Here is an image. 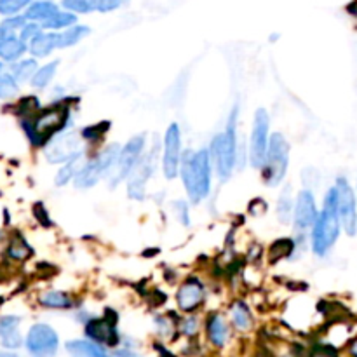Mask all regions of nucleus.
I'll use <instances>...</instances> for the list:
<instances>
[{
  "instance_id": "nucleus-15",
  "label": "nucleus",
  "mask_w": 357,
  "mask_h": 357,
  "mask_svg": "<svg viewBox=\"0 0 357 357\" xmlns=\"http://www.w3.org/2000/svg\"><path fill=\"white\" fill-rule=\"evenodd\" d=\"M317 206L312 192L303 190L298 194L295 204V227L298 230L312 229L317 220Z\"/></svg>"
},
{
  "instance_id": "nucleus-26",
  "label": "nucleus",
  "mask_w": 357,
  "mask_h": 357,
  "mask_svg": "<svg viewBox=\"0 0 357 357\" xmlns=\"http://www.w3.org/2000/svg\"><path fill=\"white\" fill-rule=\"evenodd\" d=\"M77 23V16L73 13H61V10H58V13L54 14L52 17H49L47 21H44L42 23V28H47V30H68V28L75 26Z\"/></svg>"
},
{
  "instance_id": "nucleus-18",
  "label": "nucleus",
  "mask_w": 357,
  "mask_h": 357,
  "mask_svg": "<svg viewBox=\"0 0 357 357\" xmlns=\"http://www.w3.org/2000/svg\"><path fill=\"white\" fill-rule=\"evenodd\" d=\"M84 164H86V160H84V153L79 152L75 157H72L68 162H65V166L58 171L54 183L58 185V187H65L68 181L75 180V176L79 174V171L82 169Z\"/></svg>"
},
{
  "instance_id": "nucleus-25",
  "label": "nucleus",
  "mask_w": 357,
  "mask_h": 357,
  "mask_svg": "<svg viewBox=\"0 0 357 357\" xmlns=\"http://www.w3.org/2000/svg\"><path fill=\"white\" fill-rule=\"evenodd\" d=\"M293 211V197H291V187H286L284 190L281 192L278 199V208H275V213H278V218L281 220V223L288 225L289 220H291Z\"/></svg>"
},
{
  "instance_id": "nucleus-32",
  "label": "nucleus",
  "mask_w": 357,
  "mask_h": 357,
  "mask_svg": "<svg viewBox=\"0 0 357 357\" xmlns=\"http://www.w3.org/2000/svg\"><path fill=\"white\" fill-rule=\"evenodd\" d=\"M293 248H295V243H293L291 239L279 241V243H275L274 246H272L271 260L275 261V258H278V260H281V258L289 257V255L293 253Z\"/></svg>"
},
{
  "instance_id": "nucleus-9",
  "label": "nucleus",
  "mask_w": 357,
  "mask_h": 357,
  "mask_svg": "<svg viewBox=\"0 0 357 357\" xmlns=\"http://www.w3.org/2000/svg\"><path fill=\"white\" fill-rule=\"evenodd\" d=\"M157 159H159V145L155 143V145L139 159L135 171H132L131 176H129L128 195L132 201H143V199H145L146 183H149L150 176H152L153 171H155Z\"/></svg>"
},
{
  "instance_id": "nucleus-16",
  "label": "nucleus",
  "mask_w": 357,
  "mask_h": 357,
  "mask_svg": "<svg viewBox=\"0 0 357 357\" xmlns=\"http://www.w3.org/2000/svg\"><path fill=\"white\" fill-rule=\"evenodd\" d=\"M87 338L98 345H108L115 347L119 344V333L115 330V324L110 319H91L86 324Z\"/></svg>"
},
{
  "instance_id": "nucleus-22",
  "label": "nucleus",
  "mask_w": 357,
  "mask_h": 357,
  "mask_svg": "<svg viewBox=\"0 0 357 357\" xmlns=\"http://www.w3.org/2000/svg\"><path fill=\"white\" fill-rule=\"evenodd\" d=\"M58 47V33H40L30 42V52L37 58L51 54L52 49Z\"/></svg>"
},
{
  "instance_id": "nucleus-41",
  "label": "nucleus",
  "mask_w": 357,
  "mask_h": 357,
  "mask_svg": "<svg viewBox=\"0 0 357 357\" xmlns=\"http://www.w3.org/2000/svg\"><path fill=\"white\" fill-rule=\"evenodd\" d=\"M174 211H176V216L178 220H180L183 225H188V222H190V218H188V206L185 204L183 201H178L174 202Z\"/></svg>"
},
{
  "instance_id": "nucleus-10",
  "label": "nucleus",
  "mask_w": 357,
  "mask_h": 357,
  "mask_svg": "<svg viewBox=\"0 0 357 357\" xmlns=\"http://www.w3.org/2000/svg\"><path fill=\"white\" fill-rule=\"evenodd\" d=\"M335 190H337L338 216H340L342 227L347 232V236L354 237L357 234V206L354 190L345 178H338Z\"/></svg>"
},
{
  "instance_id": "nucleus-31",
  "label": "nucleus",
  "mask_w": 357,
  "mask_h": 357,
  "mask_svg": "<svg viewBox=\"0 0 357 357\" xmlns=\"http://www.w3.org/2000/svg\"><path fill=\"white\" fill-rule=\"evenodd\" d=\"M30 255H31L30 246H28L21 237H14V241L9 246V257H13L14 260H24V258H28Z\"/></svg>"
},
{
  "instance_id": "nucleus-7",
  "label": "nucleus",
  "mask_w": 357,
  "mask_h": 357,
  "mask_svg": "<svg viewBox=\"0 0 357 357\" xmlns=\"http://www.w3.org/2000/svg\"><path fill=\"white\" fill-rule=\"evenodd\" d=\"M268 126H271V119H268L267 110L258 108L255 114L253 129H251V138H250V162L255 169H261L267 159L268 152Z\"/></svg>"
},
{
  "instance_id": "nucleus-37",
  "label": "nucleus",
  "mask_w": 357,
  "mask_h": 357,
  "mask_svg": "<svg viewBox=\"0 0 357 357\" xmlns=\"http://www.w3.org/2000/svg\"><path fill=\"white\" fill-rule=\"evenodd\" d=\"M24 24H26V17L24 16H14V17H9V20H6L2 23V30L6 31L7 35H13L14 30H17V28H23Z\"/></svg>"
},
{
  "instance_id": "nucleus-2",
  "label": "nucleus",
  "mask_w": 357,
  "mask_h": 357,
  "mask_svg": "<svg viewBox=\"0 0 357 357\" xmlns=\"http://www.w3.org/2000/svg\"><path fill=\"white\" fill-rule=\"evenodd\" d=\"M340 216H338L337 190L330 188L324 197V206L312 227V250L317 257H324L335 246L340 236Z\"/></svg>"
},
{
  "instance_id": "nucleus-29",
  "label": "nucleus",
  "mask_w": 357,
  "mask_h": 357,
  "mask_svg": "<svg viewBox=\"0 0 357 357\" xmlns=\"http://www.w3.org/2000/svg\"><path fill=\"white\" fill-rule=\"evenodd\" d=\"M56 68H58V61H52L49 63V65L38 68L37 73L33 75V79H31V86L37 87V89H44V87H47L49 82L52 80V77H54Z\"/></svg>"
},
{
  "instance_id": "nucleus-8",
  "label": "nucleus",
  "mask_w": 357,
  "mask_h": 357,
  "mask_svg": "<svg viewBox=\"0 0 357 357\" xmlns=\"http://www.w3.org/2000/svg\"><path fill=\"white\" fill-rule=\"evenodd\" d=\"M143 149H145V135L132 136V138L126 143L124 149L121 150V155H119V160L117 164H115L114 171L108 174V176H110L112 187H117L119 183H122V181L128 180V178L131 176L136 164H138L139 159L143 157Z\"/></svg>"
},
{
  "instance_id": "nucleus-46",
  "label": "nucleus",
  "mask_w": 357,
  "mask_h": 357,
  "mask_svg": "<svg viewBox=\"0 0 357 357\" xmlns=\"http://www.w3.org/2000/svg\"><path fill=\"white\" fill-rule=\"evenodd\" d=\"M0 75H2V63H0ZM2 79V77H0Z\"/></svg>"
},
{
  "instance_id": "nucleus-13",
  "label": "nucleus",
  "mask_w": 357,
  "mask_h": 357,
  "mask_svg": "<svg viewBox=\"0 0 357 357\" xmlns=\"http://www.w3.org/2000/svg\"><path fill=\"white\" fill-rule=\"evenodd\" d=\"M79 135L73 131L66 132V135L58 136V138L52 139L49 143V146L45 149V157H47L49 162L59 164V162H68L72 157H75L79 153L80 146Z\"/></svg>"
},
{
  "instance_id": "nucleus-44",
  "label": "nucleus",
  "mask_w": 357,
  "mask_h": 357,
  "mask_svg": "<svg viewBox=\"0 0 357 357\" xmlns=\"http://www.w3.org/2000/svg\"><path fill=\"white\" fill-rule=\"evenodd\" d=\"M0 357H17V356L9 354V352H0Z\"/></svg>"
},
{
  "instance_id": "nucleus-23",
  "label": "nucleus",
  "mask_w": 357,
  "mask_h": 357,
  "mask_svg": "<svg viewBox=\"0 0 357 357\" xmlns=\"http://www.w3.org/2000/svg\"><path fill=\"white\" fill-rule=\"evenodd\" d=\"M230 317H232L234 326L239 331H248L253 324V316H251V310L246 303L236 302L230 309Z\"/></svg>"
},
{
  "instance_id": "nucleus-45",
  "label": "nucleus",
  "mask_w": 357,
  "mask_h": 357,
  "mask_svg": "<svg viewBox=\"0 0 357 357\" xmlns=\"http://www.w3.org/2000/svg\"><path fill=\"white\" fill-rule=\"evenodd\" d=\"M3 37H7V33H6V31L2 30V28H0V42L3 40Z\"/></svg>"
},
{
  "instance_id": "nucleus-4",
  "label": "nucleus",
  "mask_w": 357,
  "mask_h": 357,
  "mask_svg": "<svg viewBox=\"0 0 357 357\" xmlns=\"http://www.w3.org/2000/svg\"><path fill=\"white\" fill-rule=\"evenodd\" d=\"M121 150L122 149L117 143H112L103 152L98 153L91 160H87L82 169L79 171V174L75 176V187L79 190H86V188L94 187L103 176H108L114 171L115 164H117Z\"/></svg>"
},
{
  "instance_id": "nucleus-24",
  "label": "nucleus",
  "mask_w": 357,
  "mask_h": 357,
  "mask_svg": "<svg viewBox=\"0 0 357 357\" xmlns=\"http://www.w3.org/2000/svg\"><path fill=\"white\" fill-rule=\"evenodd\" d=\"M86 35H89V28L75 24V26L58 33V47H72V45L79 44Z\"/></svg>"
},
{
  "instance_id": "nucleus-42",
  "label": "nucleus",
  "mask_w": 357,
  "mask_h": 357,
  "mask_svg": "<svg viewBox=\"0 0 357 357\" xmlns=\"http://www.w3.org/2000/svg\"><path fill=\"white\" fill-rule=\"evenodd\" d=\"M347 10H349V13L352 14V16H356V17H357V0H354V2L349 3V6H347Z\"/></svg>"
},
{
  "instance_id": "nucleus-33",
  "label": "nucleus",
  "mask_w": 357,
  "mask_h": 357,
  "mask_svg": "<svg viewBox=\"0 0 357 357\" xmlns=\"http://www.w3.org/2000/svg\"><path fill=\"white\" fill-rule=\"evenodd\" d=\"M17 94V80L14 79L10 73L3 75L0 79V98L2 100H9V98L16 96Z\"/></svg>"
},
{
  "instance_id": "nucleus-17",
  "label": "nucleus",
  "mask_w": 357,
  "mask_h": 357,
  "mask_svg": "<svg viewBox=\"0 0 357 357\" xmlns=\"http://www.w3.org/2000/svg\"><path fill=\"white\" fill-rule=\"evenodd\" d=\"M206 331H208V338L215 347H225L227 342L230 338V328L223 316H211L206 323Z\"/></svg>"
},
{
  "instance_id": "nucleus-12",
  "label": "nucleus",
  "mask_w": 357,
  "mask_h": 357,
  "mask_svg": "<svg viewBox=\"0 0 357 357\" xmlns=\"http://www.w3.org/2000/svg\"><path fill=\"white\" fill-rule=\"evenodd\" d=\"M58 335L47 324H35L26 337V349L33 356H51L58 351Z\"/></svg>"
},
{
  "instance_id": "nucleus-3",
  "label": "nucleus",
  "mask_w": 357,
  "mask_h": 357,
  "mask_svg": "<svg viewBox=\"0 0 357 357\" xmlns=\"http://www.w3.org/2000/svg\"><path fill=\"white\" fill-rule=\"evenodd\" d=\"M236 121H237V105L234 107L232 115H230L229 126L225 131L215 136L211 146V155L215 159L216 174L220 180L227 181L232 176L234 169H236V159H237V138H236Z\"/></svg>"
},
{
  "instance_id": "nucleus-28",
  "label": "nucleus",
  "mask_w": 357,
  "mask_h": 357,
  "mask_svg": "<svg viewBox=\"0 0 357 357\" xmlns=\"http://www.w3.org/2000/svg\"><path fill=\"white\" fill-rule=\"evenodd\" d=\"M37 70H38L37 63H35L33 59H24V61H20L16 63V65H13V68H10V75H13L17 82H20V80L23 82V80L33 79Z\"/></svg>"
},
{
  "instance_id": "nucleus-43",
  "label": "nucleus",
  "mask_w": 357,
  "mask_h": 357,
  "mask_svg": "<svg viewBox=\"0 0 357 357\" xmlns=\"http://www.w3.org/2000/svg\"><path fill=\"white\" fill-rule=\"evenodd\" d=\"M351 356L357 357V337H356V340L351 344Z\"/></svg>"
},
{
  "instance_id": "nucleus-36",
  "label": "nucleus",
  "mask_w": 357,
  "mask_h": 357,
  "mask_svg": "<svg viewBox=\"0 0 357 357\" xmlns=\"http://www.w3.org/2000/svg\"><path fill=\"white\" fill-rule=\"evenodd\" d=\"M40 33H42V26H38L37 23H26L23 28H21V40L26 44V42H31Z\"/></svg>"
},
{
  "instance_id": "nucleus-19",
  "label": "nucleus",
  "mask_w": 357,
  "mask_h": 357,
  "mask_svg": "<svg viewBox=\"0 0 357 357\" xmlns=\"http://www.w3.org/2000/svg\"><path fill=\"white\" fill-rule=\"evenodd\" d=\"M26 51V44L21 40V37H14V35H7L3 40L0 42V58L6 61H16Z\"/></svg>"
},
{
  "instance_id": "nucleus-11",
  "label": "nucleus",
  "mask_w": 357,
  "mask_h": 357,
  "mask_svg": "<svg viewBox=\"0 0 357 357\" xmlns=\"http://www.w3.org/2000/svg\"><path fill=\"white\" fill-rule=\"evenodd\" d=\"M181 131L178 124H171L164 135L162 150V171L167 180H174L180 173L181 166Z\"/></svg>"
},
{
  "instance_id": "nucleus-14",
  "label": "nucleus",
  "mask_w": 357,
  "mask_h": 357,
  "mask_svg": "<svg viewBox=\"0 0 357 357\" xmlns=\"http://www.w3.org/2000/svg\"><path fill=\"white\" fill-rule=\"evenodd\" d=\"M206 298V289L199 279L190 278L180 286L176 295L178 307H180L183 312H194L195 309L201 307V303Z\"/></svg>"
},
{
  "instance_id": "nucleus-6",
  "label": "nucleus",
  "mask_w": 357,
  "mask_h": 357,
  "mask_svg": "<svg viewBox=\"0 0 357 357\" xmlns=\"http://www.w3.org/2000/svg\"><path fill=\"white\" fill-rule=\"evenodd\" d=\"M70 108L66 105H56V107L47 108V110L40 112L37 117L33 119V122L28 128V135L30 139L35 145H42L47 139H51L52 136L58 135L63 128L66 126L68 121Z\"/></svg>"
},
{
  "instance_id": "nucleus-38",
  "label": "nucleus",
  "mask_w": 357,
  "mask_h": 357,
  "mask_svg": "<svg viewBox=\"0 0 357 357\" xmlns=\"http://www.w3.org/2000/svg\"><path fill=\"white\" fill-rule=\"evenodd\" d=\"M181 331H183L185 335H188V337H192V335L197 333V331H199V317L190 316V317H187V319H183V323H181Z\"/></svg>"
},
{
  "instance_id": "nucleus-21",
  "label": "nucleus",
  "mask_w": 357,
  "mask_h": 357,
  "mask_svg": "<svg viewBox=\"0 0 357 357\" xmlns=\"http://www.w3.org/2000/svg\"><path fill=\"white\" fill-rule=\"evenodd\" d=\"M58 13V6L54 2H49V0H38V2H33L28 6L26 13H24V17L31 21H47L49 17H52Z\"/></svg>"
},
{
  "instance_id": "nucleus-34",
  "label": "nucleus",
  "mask_w": 357,
  "mask_h": 357,
  "mask_svg": "<svg viewBox=\"0 0 357 357\" xmlns=\"http://www.w3.org/2000/svg\"><path fill=\"white\" fill-rule=\"evenodd\" d=\"M31 0H0V14L10 16V14L20 13L26 6H30Z\"/></svg>"
},
{
  "instance_id": "nucleus-20",
  "label": "nucleus",
  "mask_w": 357,
  "mask_h": 357,
  "mask_svg": "<svg viewBox=\"0 0 357 357\" xmlns=\"http://www.w3.org/2000/svg\"><path fill=\"white\" fill-rule=\"evenodd\" d=\"M66 351L73 357H112L94 342L87 340H72L66 344Z\"/></svg>"
},
{
  "instance_id": "nucleus-30",
  "label": "nucleus",
  "mask_w": 357,
  "mask_h": 357,
  "mask_svg": "<svg viewBox=\"0 0 357 357\" xmlns=\"http://www.w3.org/2000/svg\"><path fill=\"white\" fill-rule=\"evenodd\" d=\"M63 7L68 13L87 14L91 10L98 9V0H63Z\"/></svg>"
},
{
  "instance_id": "nucleus-5",
  "label": "nucleus",
  "mask_w": 357,
  "mask_h": 357,
  "mask_svg": "<svg viewBox=\"0 0 357 357\" xmlns=\"http://www.w3.org/2000/svg\"><path fill=\"white\" fill-rule=\"evenodd\" d=\"M289 164V143L281 132H274L271 136V143H268L267 159L264 164V176L265 185L268 187H278L282 180H284L286 173H288Z\"/></svg>"
},
{
  "instance_id": "nucleus-35",
  "label": "nucleus",
  "mask_w": 357,
  "mask_h": 357,
  "mask_svg": "<svg viewBox=\"0 0 357 357\" xmlns=\"http://www.w3.org/2000/svg\"><path fill=\"white\" fill-rule=\"evenodd\" d=\"M20 324V317H14V316H7L0 319V337L6 338L9 335L16 333V328Z\"/></svg>"
},
{
  "instance_id": "nucleus-1",
  "label": "nucleus",
  "mask_w": 357,
  "mask_h": 357,
  "mask_svg": "<svg viewBox=\"0 0 357 357\" xmlns=\"http://www.w3.org/2000/svg\"><path fill=\"white\" fill-rule=\"evenodd\" d=\"M180 173L190 201L194 204L204 201L211 192V152L208 149L188 150L181 157Z\"/></svg>"
},
{
  "instance_id": "nucleus-40",
  "label": "nucleus",
  "mask_w": 357,
  "mask_h": 357,
  "mask_svg": "<svg viewBox=\"0 0 357 357\" xmlns=\"http://www.w3.org/2000/svg\"><path fill=\"white\" fill-rule=\"evenodd\" d=\"M126 0H98V10L100 13H110V10L119 9L121 6H124Z\"/></svg>"
},
{
  "instance_id": "nucleus-27",
  "label": "nucleus",
  "mask_w": 357,
  "mask_h": 357,
  "mask_svg": "<svg viewBox=\"0 0 357 357\" xmlns=\"http://www.w3.org/2000/svg\"><path fill=\"white\" fill-rule=\"evenodd\" d=\"M40 303L47 309H70L73 302L65 291H47L40 296Z\"/></svg>"
},
{
  "instance_id": "nucleus-39",
  "label": "nucleus",
  "mask_w": 357,
  "mask_h": 357,
  "mask_svg": "<svg viewBox=\"0 0 357 357\" xmlns=\"http://www.w3.org/2000/svg\"><path fill=\"white\" fill-rule=\"evenodd\" d=\"M309 357H338V354L333 345H317Z\"/></svg>"
}]
</instances>
